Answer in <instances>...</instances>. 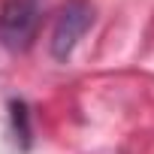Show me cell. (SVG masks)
Returning a JSON list of instances; mask_svg holds the SVG:
<instances>
[{"mask_svg": "<svg viewBox=\"0 0 154 154\" xmlns=\"http://www.w3.org/2000/svg\"><path fill=\"white\" fill-rule=\"evenodd\" d=\"M42 21V0H3L0 6V45L27 51Z\"/></svg>", "mask_w": 154, "mask_h": 154, "instance_id": "1", "label": "cell"}, {"mask_svg": "<svg viewBox=\"0 0 154 154\" xmlns=\"http://www.w3.org/2000/svg\"><path fill=\"white\" fill-rule=\"evenodd\" d=\"M94 24V6L88 0H69L63 3V9L54 18V30H51V57L54 60H66L85 36V30Z\"/></svg>", "mask_w": 154, "mask_h": 154, "instance_id": "2", "label": "cell"}, {"mask_svg": "<svg viewBox=\"0 0 154 154\" xmlns=\"http://www.w3.org/2000/svg\"><path fill=\"white\" fill-rule=\"evenodd\" d=\"M9 121H12V133H15V142L21 151L30 148V139H33V130H30V109L24 100H12L9 103Z\"/></svg>", "mask_w": 154, "mask_h": 154, "instance_id": "3", "label": "cell"}]
</instances>
